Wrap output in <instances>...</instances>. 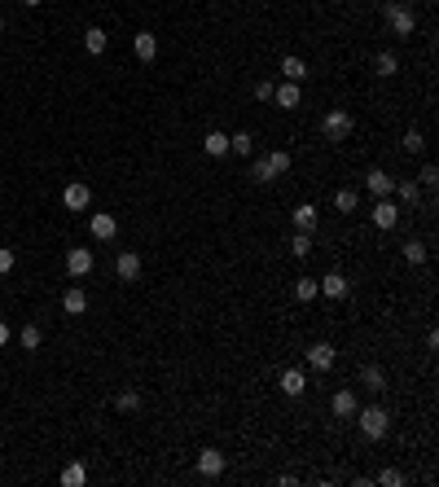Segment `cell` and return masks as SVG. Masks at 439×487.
Here are the masks:
<instances>
[{
    "label": "cell",
    "instance_id": "obj_1",
    "mask_svg": "<svg viewBox=\"0 0 439 487\" xmlns=\"http://www.w3.org/2000/svg\"><path fill=\"white\" fill-rule=\"evenodd\" d=\"M356 421H361V435H365V439H386V430H391V413H386L382 404L356 409Z\"/></svg>",
    "mask_w": 439,
    "mask_h": 487
},
{
    "label": "cell",
    "instance_id": "obj_2",
    "mask_svg": "<svg viewBox=\"0 0 439 487\" xmlns=\"http://www.w3.org/2000/svg\"><path fill=\"white\" fill-rule=\"evenodd\" d=\"M351 127H356V119L347 115L343 106H338V110H330V115L321 119V132H325V141H347V136H351Z\"/></svg>",
    "mask_w": 439,
    "mask_h": 487
},
{
    "label": "cell",
    "instance_id": "obj_3",
    "mask_svg": "<svg viewBox=\"0 0 439 487\" xmlns=\"http://www.w3.org/2000/svg\"><path fill=\"white\" fill-rule=\"evenodd\" d=\"M386 27H391L400 40H413V31H417L413 5H386Z\"/></svg>",
    "mask_w": 439,
    "mask_h": 487
},
{
    "label": "cell",
    "instance_id": "obj_4",
    "mask_svg": "<svg viewBox=\"0 0 439 487\" xmlns=\"http://www.w3.org/2000/svg\"><path fill=\"white\" fill-rule=\"evenodd\" d=\"M369 216H373V229L391 233L396 224H400V202H391V198H378V202H373V211H369Z\"/></svg>",
    "mask_w": 439,
    "mask_h": 487
},
{
    "label": "cell",
    "instance_id": "obj_5",
    "mask_svg": "<svg viewBox=\"0 0 439 487\" xmlns=\"http://www.w3.org/2000/svg\"><path fill=\"white\" fill-rule=\"evenodd\" d=\"M334 360H338V347H334V343H312V347H307V369L330 373Z\"/></svg>",
    "mask_w": 439,
    "mask_h": 487
},
{
    "label": "cell",
    "instance_id": "obj_6",
    "mask_svg": "<svg viewBox=\"0 0 439 487\" xmlns=\"http://www.w3.org/2000/svg\"><path fill=\"white\" fill-rule=\"evenodd\" d=\"M224 465H229V457H224L220 448H202V452H198V474H202V479H220Z\"/></svg>",
    "mask_w": 439,
    "mask_h": 487
},
{
    "label": "cell",
    "instance_id": "obj_7",
    "mask_svg": "<svg viewBox=\"0 0 439 487\" xmlns=\"http://www.w3.org/2000/svg\"><path fill=\"white\" fill-rule=\"evenodd\" d=\"M316 290H321L325 299H347L351 295V281L343 277V272H325V277L316 281Z\"/></svg>",
    "mask_w": 439,
    "mask_h": 487
},
{
    "label": "cell",
    "instance_id": "obj_8",
    "mask_svg": "<svg viewBox=\"0 0 439 487\" xmlns=\"http://www.w3.org/2000/svg\"><path fill=\"white\" fill-rule=\"evenodd\" d=\"M88 202H92V193H88L84 181H75V185L62 189V206H67V211H88Z\"/></svg>",
    "mask_w": 439,
    "mask_h": 487
},
{
    "label": "cell",
    "instance_id": "obj_9",
    "mask_svg": "<svg viewBox=\"0 0 439 487\" xmlns=\"http://www.w3.org/2000/svg\"><path fill=\"white\" fill-rule=\"evenodd\" d=\"M88 233H92L97 241H110V237H115V233H119V220H115V216H110V211H97V216L88 220Z\"/></svg>",
    "mask_w": 439,
    "mask_h": 487
},
{
    "label": "cell",
    "instance_id": "obj_10",
    "mask_svg": "<svg viewBox=\"0 0 439 487\" xmlns=\"http://www.w3.org/2000/svg\"><path fill=\"white\" fill-rule=\"evenodd\" d=\"M115 272H119V281H141V255L137 250H119Z\"/></svg>",
    "mask_w": 439,
    "mask_h": 487
},
{
    "label": "cell",
    "instance_id": "obj_11",
    "mask_svg": "<svg viewBox=\"0 0 439 487\" xmlns=\"http://www.w3.org/2000/svg\"><path fill=\"white\" fill-rule=\"evenodd\" d=\"M132 53L141 62H154L158 57V36H154V31H137V36H132Z\"/></svg>",
    "mask_w": 439,
    "mask_h": 487
},
{
    "label": "cell",
    "instance_id": "obj_12",
    "mask_svg": "<svg viewBox=\"0 0 439 487\" xmlns=\"http://www.w3.org/2000/svg\"><path fill=\"white\" fill-rule=\"evenodd\" d=\"M272 101H277L281 110H299V101H303V84H290V79H286L281 88H272Z\"/></svg>",
    "mask_w": 439,
    "mask_h": 487
},
{
    "label": "cell",
    "instance_id": "obj_13",
    "mask_svg": "<svg viewBox=\"0 0 439 487\" xmlns=\"http://www.w3.org/2000/svg\"><path fill=\"white\" fill-rule=\"evenodd\" d=\"M67 272H71V277H88V272H92V250L88 246H75L67 255Z\"/></svg>",
    "mask_w": 439,
    "mask_h": 487
},
{
    "label": "cell",
    "instance_id": "obj_14",
    "mask_svg": "<svg viewBox=\"0 0 439 487\" xmlns=\"http://www.w3.org/2000/svg\"><path fill=\"white\" fill-rule=\"evenodd\" d=\"M62 312H67V316H84V312H88V295H84L79 285L62 290Z\"/></svg>",
    "mask_w": 439,
    "mask_h": 487
},
{
    "label": "cell",
    "instance_id": "obj_15",
    "mask_svg": "<svg viewBox=\"0 0 439 487\" xmlns=\"http://www.w3.org/2000/svg\"><path fill=\"white\" fill-rule=\"evenodd\" d=\"M303 391H307V373H303V369H286V373H281V395L299 400Z\"/></svg>",
    "mask_w": 439,
    "mask_h": 487
},
{
    "label": "cell",
    "instance_id": "obj_16",
    "mask_svg": "<svg viewBox=\"0 0 439 487\" xmlns=\"http://www.w3.org/2000/svg\"><path fill=\"white\" fill-rule=\"evenodd\" d=\"M391 185H396V181H391L386 171H378V167H373V171L365 176V189L373 193V198H391Z\"/></svg>",
    "mask_w": 439,
    "mask_h": 487
},
{
    "label": "cell",
    "instance_id": "obj_17",
    "mask_svg": "<svg viewBox=\"0 0 439 487\" xmlns=\"http://www.w3.org/2000/svg\"><path fill=\"white\" fill-rule=\"evenodd\" d=\"M330 409H334V417H356V409H361V404H356V395L347 391V386H343V391H334V400H330Z\"/></svg>",
    "mask_w": 439,
    "mask_h": 487
},
{
    "label": "cell",
    "instance_id": "obj_18",
    "mask_svg": "<svg viewBox=\"0 0 439 487\" xmlns=\"http://www.w3.org/2000/svg\"><path fill=\"white\" fill-rule=\"evenodd\" d=\"M202 154L207 158H224L229 154V132H207L202 136Z\"/></svg>",
    "mask_w": 439,
    "mask_h": 487
},
{
    "label": "cell",
    "instance_id": "obj_19",
    "mask_svg": "<svg viewBox=\"0 0 439 487\" xmlns=\"http://www.w3.org/2000/svg\"><path fill=\"white\" fill-rule=\"evenodd\" d=\"M316 220H321V211H316L312 202H299V206H295V229L312 233V229H316Z\"/></svg>",
    "mask_w": 439,
    "mask_h": 487
},
{
    "label": "cell",
    "instance_id": "obj_20",
    "mask_svg": "<svg viewBox=\"0 0 439 487\" xmlns=\"http://www.w3.org/2000/svg\"><path fill=\"white\" fill-rule=\"evenodd\" d=\"M391 193H396V202H409V206L421 202V185H417V181H396Z\"/></svg>",
    "mask_w": 439,
    "mask_h": 487
},
{
    "label": "cell",
    "instance_id": "obj_21",
    "mask_svg": "<svg viewBox=\"0 0 439 487\" xmlns=\"http://www.w3.org/2000/svg\"><path fill=\"white\" fill-rule=\"evenodd\" d=\"M84 48H88L92 57H102L106 48H110V36H106L102 27H88V31H84Z\"/></svg>",
    "mask_w": 439,
    "mask_h": 487
},
{
    "label": "cell",
    "instance_id": "obj_22",
    "mask_svg": "<svg viewBox=\"0 0 439 487\" xmlns=\"http://www.w3.org/2000/svg\"><path fill=\"white\" fill-rule=\"evenodd\" d=\"M281 75L290 79V84H303V79H307V62H303V57H295V53L281 57Z\"/></svg>",
    "mask_w": 439,
    "mask_h": 487
},
{
    "label": "cell",
    "instance_id": "obj_23",
    "mask_svg": "<svg viewBox=\"0 0 439 487\" xmlns=\"http://www.w3.org/2000/svg\"><path fill=\"white\" fill-rule=\"evenodd\" d=\"M229 154L251 158V154H255V136H251V132H233V136H229Z\"/></svg>",
    "mask_w": 439,
    "mask_h": 487
},
{
    "label": "cell",
    "instance_id": "obj_24",
    "mask_svg": "<svg viewBox=\"0 0 439 487\" xmlns=\"http://www.w3.org/2000/svg\"><path fill=\"white\" fill-rule=\"evenodd\" d=\"M361 382L369 386V391H378V395L386 391V373H382L378 365H365V369H361Z\"/></svg>",
    "mask_w": 439,
    "mask_h": 487
},
{
    "label": "cell",
    "instance_id": "obj_25",
    "mask_svg": "<svg viewBox=\"0 0 439 487\" xmlns=\"http://www.w3.org/2000/svg\"><path fill=\"white\" fill-rule=\"evenodd\" d=\"M88 483V470H84V461H71L67 470H62V487H84Z\"/></svg>",
    "mask_w": 439,
    "mask_h": 487
},
{
    "label": "cell",
    "instance_id": "obj_26",
    "mask_svg": "<svg viewBox=\"0 0 439 487\" xmlns=\"http://www.w3.org/2000/svg\"><path fill=\"white\" fill-rule=\"evenodd\" d=\"M373 71H378L382 79H391V75L400 71V57H396V53H386V48H382V53L373 57Z\"/></svg>",
    "mask_w": 439,
    "mask_h": 487
},
{
    "label": "cell",
    "instance_id": "obj_27",
    "mask_svg": "<svg viewBox=\"0 0 439 487\" xmlns=\"http://www.w3.org/2000/svg\"><path fill=\"white\" fill-rule=\"evenodd\" d=\"M356 206H361V193H356V189H338V193H334V211H343V216H351Z\"/></svg>",
    "mask_w": 439,
    "mask_h": 487
},
{
    "label": "cell",
    "instance_id": "obj_28",
    "mask_svg": "<svg viewBox=\"0 0 439 487\" xmlns=\"http://www.w3.org/2000/svg\"><path fill=\"white\" fill-rule=\"evenodd\" d=\"M400 255H404V264H426V241H404L400 246Z\"/></svg>",
    "mask_w": 439,
    "mask_h": 487
},
{
    "label": "cell",
    "instance_id": "obj_29",
    "mask_svg": "<svg viewBox=\"0 0 439 487\" xmlns=\"http://www.w3.org/2000/svg\"><path fill=\"white\" fill-rule=\"evenodd\" d=\"M290 255H295V259H307V255H312V233L295 229V237H290Z\"/></svg>",
    "mask_w": 439,
    "mask_h": 487
},
{
    "label": "cell",
    "instance_id": "obj_30",
    "mask_svg": "<svg viewBox=\"0 0 439 487\" xmlns=\"http://www.w3.org/2000/svg\"><path fill=\"white\" fill-rule=\"evenodd\" d=\"M251 181H255V185H272V181H277V176H272V167H268V158H264V154H259V158L251 162Z\"/></svg>",
    "mask_w": 439,
    "mask_h": 487
},
{
    "label": "cell",
    "instance_id": "obj_31",
    "mask_svg": "<svg viewBox=\"0 0 439 487\" xmlns=\"http://www.w3.org/2000/svg\"><path fill=\"white\" fill-rule=\"evenodd\" d=\"M18 343H22L27 351H40V343H44V330H40V325H22V334H18Z\"/></svg>",
    "mask_w": 439,
    "mask_h": 487
},
{
    "label": "cell",
    "instance_id": "obj_32",
    "mask_svg": "<svg viewBox=\"0 0 439 487\" xmlns=\"http://www.w3.org/2000/svg\"><path fill=\"white\" fill-rule=\"evenodd\" d=\"M264 158H268V167H272V176H277V181L290 171V154H286V150H272V154H264Z\"/></svg>",
    "mask_w": 439,
    "mask_h": 487
},
{
    "label": "cell",
    "instance_id": "obj_33",
    "mask_svg": "<svg viewBox=\"0 0 439 487\" xmlns=\"http://www.w3.org/2000/svg\"><path fill=\"white\" fill-rule=\"evenodd\" d=\"M316 295H321V290H316L312 277H299V281H295V299H299V303H312Z\"/></svg>",
    "mask_w": 439,
    "mask_h": 487
},
{
    "label": "cell",
    "instance_id": "obj_34",
    "mask_svg": "<svg viewBox=\"0 0 439 487\" xmlns=\"http://www.w3.org/2000/svg\"><path fill=\"white\" fill-rule=\"evenodd\" d=\"M400 150H404V154H426V136H421V132H404Z\"/></svg>",
    "mask_w": 439,
    "mask_h": 487
},
{
    "label": "cell",
    "instance_id": "obj_35",
    "mask_svg": "<svg viewBox=\"0 0 439 487\" xmlns=\"http://www.w3.org/2000/svg\"><path fill=\"white\" fill-rule=\"evenodd\" d=\"M115 409H119V413H137V409H141V395H137V391H119Z\"/></svg>",
    "mask_w": 439,
    "mask_h": 487
},
{
    "label": "cell",
    "instance_id": "obj_36",
    "mask_svg": "<svg viewBox=\"0 0 439 487\" xmlns=\"http://www.w3.org/2000/svg\"><path fill=\"white\" fill-rule=\"evenodd\" d=\"M417 185H426V189H435V185H439V167H435V162H426V167H421Z\"/></svg>",
    "mask_w": 439,
    "mask_h": 487
},
{
    "label": "cell",
    "instance_id": "obj_37",
    "mask_svg": "<svg viewBox=\"0 0 439 487\" xmlns=\"http://www.w3.org/2000/svg\"><path fill=\"white\" fill-rule=\"evenodd\" d=\"M373 483H386V487H400V483H404V474H400V470H378V479H373Z\"/></svg>",
    "mask_w": 439,
    "mask_h": 487
},
{
    "label": "cell",
    "instance_id": "obj_38",
    "mask_svg": "<svg viewBox=\"0 0 439 487\" xmlns=\"http://www.w3.org/2000/svg\"><path fill=\"white\" fill-rule=\"evenodd\" d=\"M13 264H18V255H13L9 246H0V277H5V272H13Z\"/></svg>",
    "mask_w": 439,
    "mask_h": 487
},
{
    "label": "cell",
    "instance_id": "obj_39",
    "mask_svg": "<svg viewBox=\"0 0 439 487\" xmlns=\"http://www.w3.org/2000/svg\"><path fill=\"white\" fill-rule=\"evenodd\" d=\"M272 88H277L272 79H259V84H255V97H259V101H272Z\"/></svg>",
    "mask_w": 439,
    "mask_h": 487
},
{
    "label": "cell",
    "instance_id": "obj_40",
    "mask_svg": "<svg viewBox=\"0 0 439 487\" xmlns=\"http://www.w3.org/2000/svg\"><path fill=\"white\" fill-rule=\"evenodd\" d=\"M5 343H9V325L0 320V347H5Z\"/></svg>",
    "mask_w": 439,
    "mask_h": 487
},
{
    "label": "cell",
    "instance_id": "obj_41",
    "mask_svg": "<svg viewBox=\"0 0 439 487\" xmlns=\"http://www.w3.org/2000/svg\"><path fill=\"white\" fill-rule=\"evenodd\" d=\"M22 5H27V9H36V5H44V0H22Z\"/></svg>",
    "mask_w": 439,
    "mask_h": 487
},
{
    "label": "cell",
    "instance_id": "obj_42",
    "mask_svg": "<svg viewBox=\"0 0 439 487\" xmlns=\"http://www.w3.org/2000/svg\"><path fill=\"white\" fill-rule=\"evenodd\" d=\"M391 5H413V0H391Z\"/></svg>",
    "mask_w": 439,
    "mask_h": 487
},
{
    "label": "cell",
    "instance_id": "obj_43",
    "mask_svg": "<svg viewBox=\"0 0 439 487\" xmlns=\"http://www.w3.org/2000/svg\"><path fill=\"white\" fill-rule=\"evenodd\" d=\"M0 31H5V13H0Z\"/></svg>",
    "mask_w": 439,
    "mask_h": 487
}]
</instances>
